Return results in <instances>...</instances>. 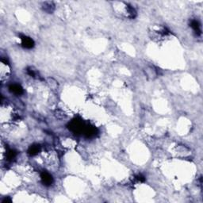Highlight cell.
I'll return each mask as SVG.
<instances>
[{"label":"cell","instance_id":"6da1fadb","mask_svg":"<svg viewBox=\"0 0 203 203\" xmlns=\"http://www.w3.org/2000/svg\"><path fill=\"white\" fill-rule=\"evenodd\" d=\"M84 128L85 126L83 125V123L80 120H77V119L72 121L69 125V129L76 133L82 132L84 130Z\"/></svg>","mask_w":203,"mask_h":203},{"label":"cell","instance_id":"7a4b0ae2","mask_svg":"<svg viewBox=\"0 0 203 203\" xmlns=\"http://www.w3.org/2000/svg\"><path fill=\"white\" fill-rule=\"evenodd\" d=\"M21 40H22V45L25 49H30L34 46V41L30 37L26 36H21Z\"/></svg>","mask_w":203,"mask_h":203},{"label":"cell","instance_id":"3957f363","mask_svg":"<svg viewBox=\"0 0 203 203\" xmlns=\"http://www.w3.org/2000/svg\"><path fill=\"white\" fill-rule=\"evenodd\" d=\"M41 179L43 184L45 185V186H50L52 183V182H53V179H52V177L51 175L46 172V171H43L41 174Z\"/></svg>","mask_w":203,"mask_h":203},{"label":"cell","instance_id":"277c9868","mask_svg":"<svg viewBox=\"0 0 203 203\" xmlns=\"http://www.w3.org/2000/svg\"><path fill=\"white\" fill-rule=\"evenodd\" d=\"M9 90L11 93L15 94V95H20L23 93V88L22 87L19 85V84H11V85L9 87Z\"/></svg>","mask_w":203,"mask_h":203},{"label":"cell","instance_id":"5b68a950","mask_svg":"<svg viewBox=\"0 0 203 203\" xmlns=\"http://www.w3.org/2000/svg\"><path fill=\"white\" fill-rule=\"evenodd\" d=\"M191 28L194 30V32L196 33V34L198 36H200L202 33V30H201V25L199 24V22L197 20H192L191 22Z\"/></svg>","mask_w":203,"mask_h":203},{"label":"cell","instance_id":"8992f818","mask_svg":"<svg viewBox=\"0 0 203 203\" xmlns=\"http://www.w3.org/2000/svg\"><path fill=\"white\" fill-rule=\"evenodd\" d=\"M83 132H84L86 137H91L95 135L96 129L94 126H85Z\"/></svg>","mask_w":203,"mask_h":203},{"label":"cell","instance_id":"52a82bcc","mask_svg":"<svg viewBox=\"0 0 203 203\" xmlns=\"http://www.w3.org/2000/svg\"><path fill=\"white\" fill-rule=\"evenodd\" d=\"M42 8L45 12L51 14L55 9V6H54L53 3H52V2H45L44 3H43Z\"/></svg>","mask_w":203,"mask_h":203},{"label":"cell","instance_id":"ba28073f","mask_svg":"<svg viewBox=\"0 0 203 203\" xmlns=\"http://www.w3.org/2000/svg\"><path fill=\"white\" fill-rule=\"evenodd\" d=\"M41 150V147L39 144H33L30 147L29 150H28V153L30 156H35V155L38 154V152Z\"/></svg>","mask_w":203,"mask_h":203},{"label":"cell","instance_id":"9c48e42d","mask_svg":"<svg viewBox=\"0 0 203 203\" xmlns=\"http://www.w3.org/2000/svg\"><path fill=\"white\" fill-rule=\"evenodd\" d=\"M145 73H146V75L148 76V77H149V78L151 79L156 78L157 76L156 71L153 68H152V67H148V68H147L146 70H145Z\"/></svg>","mask_w":203,"mask_h":203},{"label":"cell","instance_id":"30bf717a","mask_svg":"<svg viewBox=\"0 0 203 203\" xmlns=\"http://www.w3.org/2000/svg\"><path fill=\"white\" fill-rule=\"evenodd\" d=\"M16 156V152L14 151V150H9L7 152V158L8 160H12L14 159Z\"/></svg>","mask_w":203,"mask_h":203},{"label":"cell","instance_id":"8fae6325","mask_svg":"<svg viewBox=\"0 0 203 203\" xmlns=\"http://www.w3.org/2000/svg\"><path fill=\"white\" fill-rule=\"evenodd\" d=\"M48 83H49V86L51 87L52 88H53V89H56V87H58L57 82H56L55 79H53L49 78V79H48Z\"/></svg>","mask_w":203,"mask_h":203},{"label":"cell","instance_id":"7c38bea8","mask_svg":"<svg viewBox=\"0 0 203 203\" xmlns=\"http://www.w3.org/2000/svg\"><path fill=\"white\" fill-rule=\"evenodd\" d=\"M27 73L29 74L31 77H35L36 75H37L36 71H35L32 68H27Z\"/></svg>","mask_w":203,"mask_h":203},{"label":"cell","instance_id":"4fadbf2b","mask_svg":"<svg viewBox=\"0 0 203 203\" xmlns=\"http://www.w3.org/2000/svg\"><path fill=\"white\" fill-rule=\"evenodd\" d=\"M136 179L139 182H144L145 179H144V177L143 175H138L136 176Z\"/></svg>","mask_w":203,"mask_h":203},{"label":"cell","instance_id":"5bb4252c","mask_svg":"<svg viewBox=\"0 0 203 203\" xmlns=\"http://www.w3.org/2000/svg\"><path fill=\"white\" fill-rule=\"evenodd\" d=\"M11 202V200H10V198H5L3 200V203H5V202Z\"/></svg>","mask_w":203,"mask_h":203}]
</instances>
